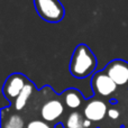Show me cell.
Returning <instances> with one entry per match:
<instances>
[{
    "instance_id": "obj_1",
    "label": "cell",
    "mask_w": 128,
    "mask_h": 128,
    "mask_svg": "<svg viewBox=\"0 0 128 128\" xmlns=\"http://www.w3.org/2000/svg\"><path fill=\"white\" fill-rule=\"evenodd\" d=\"M97 58L86 44H80L74 50L70 62V73L76 79H84L94 72Z\"/></svg>"
},
{
    "instance_id": "obj_2",
    "label": "cell",
    "mask_w": 128,
    "mask_h": 128,
    "mask_svg": "<svg viewBox=\"0 0 128 128\" xmlns=\"http://www.w3.org/2000/svg\"><path fill=\"white\" fill-rule=\"evenodd\" d=\"M37 14L48 22H58L64 18L65 9L60 0H34Z\"/></svg>"
},
{
    "instance_id": "obj_3",
    "label": "cell",
    "mask_w": 128,
    "mask_h": 128,
    "mask_svg": "<svg viewBox=\"0 0 128 128\" xmlns=\"http://www.w3.org/2000/svg\"><path fill=\"white\" fill-rule=\"evenodd\" d=\"M91 86H92V89L96 94H99L101 97L111 96L112 93H115L118 86L112 81V79L104 72V70L97 72L93 75L92 80H91Z\"/></svg>"
},
{
    "instance_id": "obj_4",
    "label": "cell",
    "mask_w": 128,
    "mask_h": 128,
    "mask_svg": "<svg viewBox=\"0 0 128 128\" xmlns=\"http://www.w3.org/2000/svg\"><path fill=\"white\" fill-rule=\"evenodd\" d=\"M28 83V79L25 75L20 74V73H14L10 76L7 78L6 82L2 88V92L4 96L10 101L14 100L15 101L16 98L19 96V93L22 91L25 86Z\"/></svg>"
},
{
    "instance_id": "obj_5",
    "label": "cell",
    "mask_w": 128,
    "mask_h": 128,
    "mask_svg": "<svg viewBox=\"0 0 128 128\" xmlns=\"http://www.w3.org/2000/svg\"><path fill=\"white\" fill-rule=\"evenodd\" d=\"M104 72L112 79L118 86H128V62L114 60L104 68Z\"/></svg>"
},
{
    "instance_id": "obj_6",
    "label": "cell",
    "mask_w": 128,
    "mask_h": 128,
    "mask_svg": "<svg viewBox=\"0 0 128 128\" xmlns=\"http://www.w3.org/2000/svg\"><path fill=\"white\" fill-rule=\"evenodd\" d=\"M108 114V107L106 102L100 99H93L86 104L83 109V115L86 119L91 122H101Z\"/></svg>"
},
{
    "instance_id": "obj_7",
    "label": "cell",
    "mask_w": 128,
    "mask_h": 128,
    "mask_svg": "<svg viewBox=\"0 0 128 128\" xmlns=\"http://www.w3.org/2000/svg\"><path fill=\"white\" fill-rule=\"evenodd\" d=\"M64 112L63 104L58 99H52L46 101L40 108L42 119L47 122H52L58 120Z\"/></svg>"
},
{
    "instance_id": "obj_8",
    "label": "cell",
    "mask_w": 128,
    "mask_h": 128,
    "mask_svg": "<svg viewBox=\"0 0 128 128\" xmlns=\"http://www.w3.org/2000/svg\"><path fill=\"white\" fill-rule=\"evenodd\" d=\"M64 104L70 109H78L83 102V98L79 90L76 89H68L63 94Z\"/></svg>"
},
{
    "instance_id": "obj_9",
    "label": "cell",
    "mask_w": 128,
    "mask_h": 128,
    "mask_svg": "<svg viewBox=\"0 0 128 128\" xmlns=\"http://www.w3.org/2000/svg\"><path fill=\"white\" fill-rule=\"evenodd\" d=\"M34 89H35L34 84L32 83L30 81H28V83L25 86V88L22 89V91L19 93V96H18V97L16 98V100L14 101V104H15L16 110L20 111V110H22V109L26 107L29 98L32 97V94H33V92H34Z\"/></svg>"
},
{
    "instance_id": "obj_10",
    "label": "cell",
    "mask_w": 128,
    "mask_h": 128,
    "mask_svg": "<svg viewBox=\"0 0 128 128\" xmlns=\"http://www.w3.org/2000/svg\"><path fill=\"white\" fill-rule=\"evenodd\" d=\"M83 116L84 115H82L79 111H72L66 118L64 126H65V128H82L83 127V122L86 119Z\"/></svg>"
},
{
    "instance_id": "obj_11",
    "label": "cell",
    "mask_w": 128,
    "mask_h": 128,
    "mask_svg": "<svg viewBox=\"0 0 128 128\" xmlns=\"http://www.w3.org/2000/svg\"><path fill=\"white\" fill-rule=\"evenodd\" d=\"M2 128H24V119L18 114H12L2 122Z\"/></svg>"
},
{
    "instance_id": "obj_12",
    "label": "cell",
    "mask_w": 128,
    "mask_h": 128,
    "mask_svg": "<svg viewBox=\"0 0 128 128\" xmlns=\"http://www.w3.org/2000/svg\"><path fill=\"white\" fill-rule=\"evenodd\" d=\"M27 128H52L48 125V122L45 120H40V119H35L32 120L27 124Z\"/></svg>"
},
{
    "instance_id": "obj_13",
    "label": "cell",
    "mask_w": 128,
    "mask_h": 128,
    "mask_svg": "<svg viewBox=\"0 0 128 128\" xmlns=\"http://www.w3.org/2000/svg\"><path fill=\"white\" fill-rule=\"evenodd\" d=\"M120 116V112L118 109H115V108H111L108 110V117L110 118V119H118Z\"/></svg>"
},
{
    "instance_id": "obj_14",
    "label": "cell",
    "mask_w": 128,
    "mask_h": 128,
    "mask_svg": "<svg viewBox=\"0 0 128 128\" xmlns=\"http://www.w3.org/2000/svg\"><path fill=\"white\" fill-rule=\"evenodd\" d=\"M91 125H92V122L89 119H84L83 122V128H90Z\"/></svg>"
},
{
    "instance_id": "obj_15",
    "label": "cell",
    "mask_w": 128,
    "mask_h": 128,
    "mask_svg": "<svg viewBox=\"0 0 128 128\" xmlns=\"http://www.w3.org/2000/svg\"><path fill=\"white\" fill-rule=\"evenodd\" d=\"M82 128H83V127H82Z\"/></svg>"
}]
</instances>
